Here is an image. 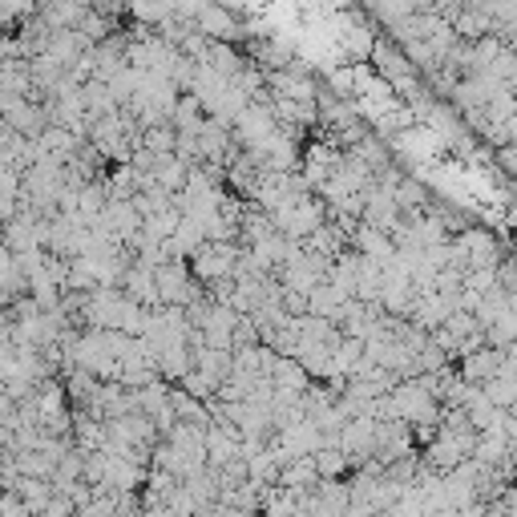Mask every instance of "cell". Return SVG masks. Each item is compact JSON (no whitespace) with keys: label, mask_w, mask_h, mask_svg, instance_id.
<instances>
[{"label":"cell","mask_w":517,"mask_h":517,"mask_svg":"<svg viewBox=\"0 0 517 517\" xmlns=\"http://www.w3.org/2000/svg\"><path fill=\"white\" fill-rule=\"evenodd\" d=\"M501 356H505V348H493V344H485V348H477V352L461 356V360H457V372H461L469 384H485L489 376H497V368H501Z\"/></svg>","instance_id":"obj_12"},{"label":"cell","mask_w":517,"mask_h":517,"mask_svg":"<svg viewBox=\"0 0 517 517\" xmlns=\"http://www.w3.org/2000/svg\"><path fill=\"white\" fill-rule=\"evenodd\" d=\"M400 219H404V211H400L392 186H384V182L364 186V223H372V227H380V231L392 235V227H396Z\"/></svg>","instance_id":"obj_7"},{"label":"cell","mask_w":517,"mask_h":517,"mask_svg":"<svg viewBox=\"0 0 517 517\" xmlns=\"http://www.w3.org/2000/svg\"><path fill=\"white\" fill-rule=\"evenodd\" d=\"M340 449L348 453L352 469H360L368 457H376V417H372V412L344 421V429H340Z\"/></svg>","instance_id":"obj_5"},{"label":"cell","mask_w":517,"mask_h":517,"mask_svg":"<svg viewBox=\"0 0 517 517\" xmlns=\"http://www.w3.org/2000/svg\"><path fill=\"white\" fill-rule=\"evenodd\" d=\"M29 501L17 489H0V517H29Z\"/></svg>","instance_id":"obj_29"},{"label":"cell","mask_w":517,"mask_h":517,"mask_svg":"<svg viewBox=\"0 0 517 517\" xmlns=\"http://www.w3.org/2000/svg\"><path fill=\"white\" fill-rule=\"evenodd\" d=\"M271 380H275V392H287V396H303L307 388H312V376H307V368L295 356H283V352H279V360L271 368Z\"/></svg>","instance_id":"obj_13"},{"label":"cell","mask_w":517,"mask_h":517,"mask_svg":"<svg viewBox=\"0 0 517 517\" xmlns=\"http://www.w3.org/2000/svg\"><path fill=\"white\" fill-rule=\"evenodd\" d=\"M29 17H37V0H0V29H17Z\"/></svg>","instance_id":"obj_27"},{"label":"cell","mask_w":517,"mask_h":517,"mask_svg":"<svg viewBox=\"0 0 517 517\" xmlns=\"http://www.w3.org/2000/svg\"><path fill=\"white\" fill-rule=\"evenodd\" d=\"M340 158H344V150L336 146V142H316V146H307L303 150V162H299V174L307 178V186L312 190H320L332 174H336V166H340Z\"/></svg>","instance_id":"obj_8"},{"label":"cell","mask_w":517,"mask_h":517,"mask_svg":"<svg viewBox=\"0 0 517 517\" xmlns=\"http://www.w3.org/2000/svg\"><path fill=\"white\" fill-rule=\"evenodd\" d=\"M348 299H352L348 291H340L332 279H324L320 287L307 291V312H312V316H328V320H340V307H344Z\"/></svg>","instance_id":"obj_15"},{"label":"cell","mask_w":517,"mask_h":517,"mask_svg":"<svg viewBox=\"0 0 517 517\" xmlns=\"http://www.w3.org/2000/svg\"><path fill=\"white\" fill-rule=\"evenodd\" d=\"M21 211V198L17 194H5V190H0V227H5L13 215Z\"/></svg>","instance_id":"obj_32"},{"label":"cell","mask_w":517,"mask_h":517,"mask_svg":"<svg viewBox=\"0 0 517 517\" xmlns=\"http://www.w3.org/2000/svg\"><path fill=\"white\" fill-rule=\"evenodd\" d=\"M174 13H178L174 0H130L126 5V21H138V25H150V29H158Z\"/></svg>","instance_id":"obj_18"},{"label":"cell","mask_w":517,"mask_h":517,"mask_svg":"<svg viewBox=\"0 0 517 517\" xmlns=\"http://www.w3.org/2000/svg\"><path fill=\"white\" fill-rule=\"evenodd\" d=\"M235 324H239V312L231 303H211V312L202 320V336L211 348H235Z\"/></svg>","instance_id":"obj_9"},{"label":"cell","mask_w":517,"mask_h":517,"mask_svg":"<svg viewBox=\"0 0 517 517\" xmlns=\"http://www.w3.org/2000/svg\"><path fill=\"white\" fill-rule=\"evenodd\" d=\"M271 219H275V231L279 235H287V239H307L312 231H320L324 223H328V202L316 194V190H307V194H299V198H291V202H283L279 211H271Z\"/></svg>","instance_id":"obj_1"},{"label":"cell","mask_w":517,"mask_h":517,"mask_svg":"<svg viewBox=\"0 0 517 517\" xmlns=\"http://www.w3.org/2000/svg\"><path fill=\"white\" fill-rule=\"evenodd\" d=\"M392 194H396V202H400V211H404V215H408V211H425V206H429L425 186H421L417 178H404V174H400V182L392 186Z\"/></svg>","instance_id":"obj_25"},{"label":"cell","mask_w":517,"mask_h":517,"mask_svg":"<svg viewBox=\"0 0 517 517\" xmlns=\"http://www.w3.org/2000/svg\"><path fill=\"white\" fill-rule=\"evenodd\" d=\"M497 162H501V170H505V174H513V178H517V138H513V142H505V146H497Z\"/></svg>","instance_id":"obj_31"},{"label":"cell","mask_w":517,"mask_h":517,"mask_svg":"<svg viewBox=\"0 0 517 517\" xmlns=\"http://www.w3.org/2000/svg\"><path fill=\"white\" fill-rule=\"evenodd\" d=\"M17 493L29 501V509H33V513H41V509H45V501L53 497V477H33V473H21Z\"/></svg>","instance_id":"obj_21"},{"label":"cell","mask_w":517,"mask_h":517,"mask_svg":"<svg viewBox=\"0 0 517 517\" xmlns=\"http://www.w3.org/2000/svg\"><path fill=\"white\" fill-rule=\"evenodd\" d=\"M352 247L360 251V255H368V259H376V263H392L396 259V239L388 235V231H380V227H372V223H356V235H352Z\"/></svg>","instance_id":"obj_11"},{"label":"cell","mask_w":517,"mask_h":517,"mask_svg":"<svg viewBox=\"0 0 517 517\" xmlns=\"http://www.w3.org/2000/svg\"><path fill=\"white\" fill-rule=\"evenodd\" d=\"M41 513H45V517H73V513H77V501H73L69 493H57V489H53V497L45 501Z\"/></svg>","instance_id":"obj_30"},{"label":"cell","mask_w":517,"mask_h":517,"mask_svg":"<svg viewBox=\"0 0 517 517\" xmlns=\"http://www.w3.org/2000/svg\"><path fill=\"white\" fill-rule=\"evenodd\" d=\"M453 29H457L461 41H481L485 33H493V17L481 5H461L457 17H453Z\"/></svg>","instance_id":"obj_17"},{"label":"cell","mask_w":517,"mask_h":517,"mask_svg":"<svg viewBox=\"0 0 517 517\" xmlns=\"http://www.w3.org/2000/svg\"><path fill=\"white\" fill-rule=\"evenodd\" d=\"M316 465H320V477H348L352 473V461H348V453L340 445H320Z\"/></svg>","instance_id":"obj_24"},{"label":"cell","mask_w":517,"mask_h":517,"mask_svg":"<svg viewBox=\"0 0 517 517\" xmlns=\"http://www.w3.org/2000/svg\"><path fill=\"white\" fill-rule=\"evenodd\" d=\"M194 25L211 37V41H243V17L231 13L223 0H206L202 13L194 17Z\"/></svg>","instance_id":"obj_6"},{"label":"cell","mask_w":517,"mask_h":517,"mask_svg":"<svg viewBox=\"0 0 517 517\" xmlns=\"http://www.w3.org/2000/svg\"><path fill=\"white\" fill-rule=\"evenodd\" d=\"M190 368H194V348H190L186 340H178V344H166V348L158 352V372H162V380L178 384V380H182Z\"/></svg>","instance_id":"obj_16"},{"label":"cell","mask_w":517,"mask_h":517,"mask_svg":"<svg viewBox=\"0 0 517 517\" xmlns=\"http://www.w3.org/2000/svg\"><path fill=\"white\" fill-rule=\"evenodd\" d=\"M174 239V247H178V255L182 259H190L202 243H206V231H202V219L198 215H182V223H178V231L170 235Z\"/></svg>","instance_id":"obj_20"},{"label":"cell","mask_w":517,"mask_h":517,"mask_svg":"<svg viewBox=\"0 0 517 517\" xmlns=\"http://www.w3.org/2000/svg\"><path fill=\"white\" fill-rule=\"evenodd\" d=\"M138 146H146V150H154V154H174V146H178V130H174V122L146 126V130H142V138H138Z\"/></svg>","instance_id":"obj_23"},{"label":"cell","mask_w":517,"mask_h":517,"mask_svg":"<svg viewBox=\"0 0 517 517\" xmlns=\"http://www.w3.org/2000/svg\"><path fill=\"white\" fill-rule=\"evenodd\" d=\"M509 85L517 89V57H513V77H509Z\"/></svg>","instance_id":"obj_33"},{"label":"cell","mask_w":517,"mask_h":517,"mask_svg":"<svg viewBox=\"0 0 517 517\" xmlns=\"http://www.w3.org/2000/svg\"><path fill=\"white\" fill-rule=\"evenodd\" d=\"M316 481H320V465H316V453H307V457H291L287 465H279V481L275 485H283L287 493L303 497V493L316 489Z\"/></svg>","instance_id":"obj_10"},{"label":"cell","mask_w":517,"mask_h":517,"mask_svg":"<svg viewBox=\"0 0 517 517\" xmlns=\"http://www.w3.org/2000/svg\"><path fill=\"white\" fill-rule=\"evenodd\" d=\"M239 255H243V243H219V239H206V243L190 255V271H194L202 283H215V279L235 275Z\"/></svg>","instance_id":"obj_3"},{"label":"cell","mask_w":517,"mask_h":517,"mask_svg":"<svg viewBox=\"0 0 517 517\" xmlns=\"http://www.w3.org/2000/svg\"><path fill=\"white\" fill-rule=\"evenodd\" d=\"M0 118L25 138H41L49 126V114L41 101H33L29 93H9V89H0Z\"/></svg>","instance_id":"obj_2"},{"label":"cell","mask_w":517,"mask_h":517,"mask_svg":"<svg viewBox=\"0 0 517 517\" xmlns=\"http://www.w3.org/2000/svg\"><path fill=\"white\" fill-rule=\"evenodd\" d=\"M122 291H126L130 299L146 303V307H158V303H162V299H158V279H154V267H150V263H138V259H134V267L126 271Z\"/></svg>","instance_id":"obj_14"},{"label":"cell","mask_w":517,"mask_h":517,"mask_svg":"<svg viewBox=\"0 0 517 517\" xmlns=\"http://www.w3.org/2000/svg\"><path fill=\"white\" fill-rule=\"evenodd\" d=\"M445 364H453V356H449V352L429 336V340H425V348L417 352V368H421V372H441Z\"/></svg>","instance_id":"obj_28"},{"label":"cell","mask_w":517,"mask_h":517,"mask_svg":"<svg viewBox=\"0 0 517 517\" xmlns=\"http://www.w3.org/2000/svg\"><path fill=\"white\" fill-rule=\"evenodd\" d=\"M243 53H235L231 49V41H211L206 45V53H202V65H211L215 73H223V77H235L239 69H243Z\"/></svg>","instance_id":"obj_19"},{"label":"cell","mask_w":517,"mask_h":517,"mask_svg":"<svg viewBox=\"0 0 517 517\" xmlns=\"http://www.w3.org/2000/svg\"><path fill=\"white\" fill-rule=\"evenodd\" d=\"M485 336H489L493 348H509L517 340V307H505V312L485 328Z\"/></svg>","instance_id":"obj_26"},{"label":"cell","mask_w":517,"mask_h":517,"mask_svg":"<svg viewBox=\"0 0 517 517\" xmlns=\"http://www.w3.org/2000/svg\"><path fill=\"white\" fill-rule=\"evenodd\" d=\"M372 65H376L380 81H388L392 89H404V93L417 89V65H412V57L404 53V45L376 41V49H372Z\"/></svg>","instance_id":"obj_4"},{"label":"cell","mask_w":517,"mask_h":517,"mask_svg":"<svg viewBox=\"0 0 517 517\" xmlns=\"http://www.w3.org/2000/svg\"><path fill=\"white\" fill-rule=\"evenodd\" d=\"M202 118H206V110H202V101H198V93L190 89V93H178V106H174V126L178 130H198L202 126Z\"/></svg>","instance_id":"obj_22"}]
</instances>
